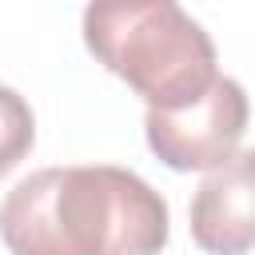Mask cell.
I'll list each match as a JSON object with an SVG mask.
<instances>
[{
    "mask_svg": "<svg viewBox=\"0 0 255 255\" xmlns=\"http://www.w3.org/2000/svg\"><path fill=\"white\" fill-rule=\"evenodd\" d=\"M0 239L12 255H159L167 199L128 167H44L4 195Z\"/></svg>",
    "mask_w": 255,
    "mask_h": 255,
    "instance_id": "cell-1",
    "label": "cell"
},
{
    "mask_svg": "<svg viewBox=\"0 0 255 255\" xmlns=\"http://www.w3.org/2000/svg\"><path fill=\"white\" fill-rule=\"evenodd\" d=\"M36 143V120L20 92L0 84V175H8Z\"/></svg>",
    "mask_w": 255,
    "mask_h": 255,
    "instance_id": "cell-5",
    "label": "cell"
},
{
    "mask_svg": "<svg viewBox=\"0 0 255 255\" xmlns=\"http://www.w3.org/2000/svg\"><path fill=\"white\" fill-rule=\"evenodd\" d=\"M147 147L171 171H211L231 159L247 131V96L243 84L231 76H211V84L175 104V108H147L143 116Z\"/></svg>",
    "mask_w": 255,
    "mask_h": 255,
    "instance_id": "cell-3",
    "label": "cell"
},
{
    "mask_svg": "<svg viewBox=\"0 0 255 255\" xmlns=\"http://www.w3.org/2000/svg\"><path fill=\"white\" fill-rule=\"evenodd\" d=\"M251 195H255V151L239 147L199 183L191 199V239L207 255H247L255 243Z\"/></svg>",
    "mask_w": 255,
    "mask_h": 255,
    "instance_id": "cell-4",
    "label": "cell"
},
{
    "mask_svg": "<svg viewBox=\"0 0 255 255\" xmlns=\"http://www.w3.org/2000/svg\"><path fill=\"white\" fill-rule=\"evenodd\" d=\"M84 44L147 108H175L215 76V44L179 0H88Z\"/></svg>",
    "mask_w": 255,
    "mask_h": 255,
    "instance_id": "cell-2",
    "label": "cell"
}]
</instances>
